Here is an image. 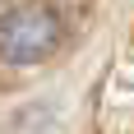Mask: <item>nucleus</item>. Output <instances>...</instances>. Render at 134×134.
<instances>
[{
  "mask_svg": "<svg viewBox=\"0 0 134 134\" xmlns=\"http://www.w3.org/2000/svg\"><path fill=\"white\" fill-rule=\"evenodd\" d=\"M65 42V14L51 0H14L0 14V60L9 65H37L60 51Z\"/></svg>",
  "mask_w": 134,
  "mask_h": 134,
  "instance_id": "1",
  "label": "nucleus"
}]
</instances>
